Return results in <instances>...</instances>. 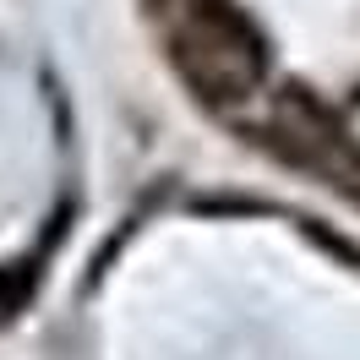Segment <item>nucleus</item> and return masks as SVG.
Listing matches in <instances>:
<instances>
[{
	"label": "nucleus",
	"instance_id": "obj_1",
	"mask_svg": "<svg viewBox=\"0 0 360 360\" xmlns=\"http://www.w3.org/2000/svg\"><path fill=\"white\" fill-rule=\"evenodd\" d=\"M175 60L213 98H240L262 82V39L224 0H191L175 11Z\"/></svg>",
	"mask_w": 360,
	"mask_h": 360
},
{
	"label": "nucleus",
	"instance_id": "obj_2",
	"mask_svg": "<svg viewBox=\"0 0 360 360\" xmlns=\"http://www.w3.org/2000/svg\"><path fill=\"white\" fill-rule=\"evenodd\" d=\"M22 290H27V278H22V273H6V278H0V316L11 311L17 300H22Z\"/></svg>",
	"mask_w": 360,
	"mask_h": 360
}]
</instances>
